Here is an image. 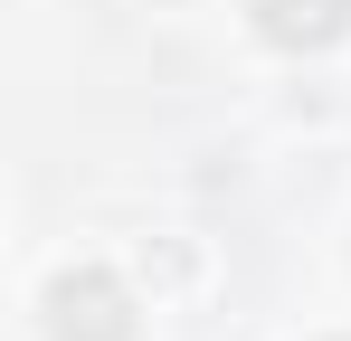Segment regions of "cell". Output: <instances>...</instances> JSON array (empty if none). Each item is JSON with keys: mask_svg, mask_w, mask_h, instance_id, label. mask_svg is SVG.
<instances>
[{"mask_svg": "<svg viewBox=\"0 0 351 341\" xmlns=\"http://www.w3.org/2000/svg\"><path fill=\"white\" fill-rule=\"evenodd\" d=\"M266 10V38H285V48H313V38H332L342 29L351 0H256Z\"/></svg>", "mask_w": 351, "mask_h": 341, "instance_id": "1", "label": "cell"}]
</instances>
